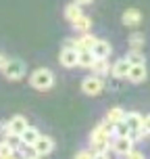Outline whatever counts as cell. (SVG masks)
<instances>
[{
    "instance_id": "obj_25",
    "label": "cell",
    "mask_w": 150,
    "mask_h": 159,
    "mask_svg": "<svg viewBox=\"0 0 150 159\" xmlns=\"http://www.w3.org/2000/svg\"><path fill=\"white\" fill-rule=\"evenodd\" d=\"M123 159H146V155H144L142 151H138V149H131Z\"/></svg>"
},
{
    "instance_id": "obj_18",
    "label": "cell",
    "mask_w": 150,
    "mask_h": 159,
    "mask_svg": "<svg viewBox=\"0 0 150 159\" xmlns=\"http://www.w3.org/2000/svg\"><path fill=\"white\" fill-rule=\"evenodd\" d=\"M92 69V73H96V75H109L111 73V63H109V59H96L94 65L90 67Z\"/></svg>"
},
{
    "instance_id": "obj_6",
    "label": "cell",
    "mask_w": 150,
    "mask_h": 159,
    "mask_svg": "<svg viewBox=\"0 0 150 159\" xmlns=\"http://www.w3.org/2000/svg\"><path fill=\"white\" fill-rule=\"evenodd\" d=\"M25 63L21 61V59H8L6 65L2 67V71H4V75H6L8 80H21L25 75Z\"/></svg>"
},
{
    "instance_id": "obj_3",
    "label": "cell",
    "mask_w": 150,
    "mask_h": 159,
    "mask_svg": "<svg viewBox=\"0 0 150 159\" xmlns=\"http://www.w3.org/2000/svg\"><path fill=\"white\" fill-rule=\"evenodd\" d=\"M123 121L127 124V128H129V134L134 136L135 140L138 138H142L144 134V115L138 111H125V117H123Z\"/></svg>"
},
{
    "instance_id": "obj_33",
    "label": "cell",
    "mask_w": 150,
    "mask_h": 159,
    "mask_svg": "<svg viewBox=\"0 0 150 159\" xmlns=\"http://www.w3.org/2000/svg\"><path fill=\"white\" fill-rule=\"evenodd\" d=\"M2 159H15V155H8V157H2Z\"/></svg>"
},
{
    "instance_id": "obj_20",
    "label": "cell",
    "mask_w": 150,
    "mask_h": 159,
    "mask_svg": "<svg viewBox=\"0 0 150 159\" xmlns=\"http://www.w3.org/2000/svg\"><path fill=\"white\" fill-rule=\"evenodd\" d=\"M96 57L92 50H81L79 52V59H77V67H84V69H90L92 65H94Z\"/></svg>"
},
{
    "instance_id": "obj_16",
    "label": "cell",
    "mask_w": 150,
    "mask_h": 159,
    "mask_svg": "<svg viewBox=\"0 0 150 159\" xmlns=\"http://www.w3.org/2000/svg\"><path fill=\"white\" fill-rule=\"evenodd\" d=\"M123 117H125V109H123V107H111V109L106 111V115H104V121L111 124V126H115L117 121H123Z\"/></svg>"
},
{
    "instance_id": "obj_14",
    "label": "cell",
    "mask_w": 150,
    "mask_h": 159,
    "mask_svg": "<svg viewBox=\"0 0 150 159\" xmlns=\"http://www.w3.org/2000/svg\"><path fill=\"white\" fill-rule=\"evenodd\" d=\"M27 126H29V124H27V117H23V115H15V117L8 119V130H11V136H19Z\"/></svg>"
},
{
    "instance_id": "obj_17",
    "label": "cell",
    "mask_w": 150,
    "mask_h": 159,
    "mask_svg": "<svg viewBox=\"0 0 150 159\" xmlns=\"http://www.w3.org/2000/svg\"><path fill=\"white\" fill-rule=\"evenodd\" d=\"M71 25H73V30H75V32L86 34V32H90V30H92V17H88L86 13H84V15L77 17V19H75Z\"/></svg>"
},
{
    "instance_id": "obj_30",
    "label": "cell",
    "mask_w": 150,
    "mask_h": 159,
    "mask_svg": "<svg viewBox=\"0 0 150 159\" xmlns=\"http://www.w3.org/2000/svg\"><path fill=\"white\" fill-rule=\"evenodd\" d=\"M75 2H77V4H81V7H84V4H92V2H94V0H75Z\"/></svg>"
},
{
    "instance_id": "obj_11",
    "label": "cell",
    "mask_w": 150,
    "mask_h": 159,
    "mask_svg": "<svg viewBox=\"0 0 150 159\" xmlns=\"http://www.w3.org/2000/svg\"><path fill=\"white\" fill-rule=\"evenodd\" d=\"M146 78H148V69H146V63H142V65H131V67H129L127 80H129L131 84H142Z\"/></svg>"
},
{
    "instance_id": "obj_13",
    "label": "cell",
    "mask_w": 150,
    "mask_h": 159,
    "mask_svg": "<svg viewBox=\"0 0 150 159\" xmlns=\"http://www.w3.org/2000/svg\"><path fill=\"white\" fill-rule=\"evenodd\" d=\"M92 52L96 59H109L113 55V46L109 40H96V44L92 46Z\"/></svg>"
},
{
    "instance_id": "obj_24",
    "label": "cell",
    "mask_w": 150,
    "mask_h": 159,
    "mask_svg": "<svg viewBox=\"0 0 150 159\" xmlns=\"http://www.w3.org/2000/svg\"><path fill=\"white\" fill-rule=\"evenodd\" d=\"M127 134H129V128L125 121H117L113 126V136H127Z\"/></svg>"
},
{
    "instance_id": "obj_32",
    "label": "cell",
    "mask_w": 150,
    "mask_h": 159,
    "mask_svg": "<svg viewBox=\"0 0 150 159\" xmlns=\"http://www.w3.org/2000/svg\"><path fill=\"white\" fill-rule=\"evenodd\" d=\"M25 159H42V157H40V155H36V153H33V155H29V157H25Z\"/></svg>"
},
{
    "instance_id": "obj_29",
    "label": "cell",
    "mask_w": 150,
    "mask_h": 159,
    "mask_svg": "<svg viewBox=\"0 0 150 159\" xmlns=\"http://www.w3.org/2000/svg\"><path fill=\"white\" fill-rule=\"evenodd\" d=\"M94 159H111V157L106 151H102V153H94Z\"/></svg>"
},
{
    "instance_id": "obj_2",
    "label": "cell",
    "mask_w": 150,
    "mask_h": 159,
    "mask_svg": "<svg viewBox=\"0 0 150 159\" xmlns=\"http://www.w3.org/2000/svg\"><path fill=\"white\" fill-rule=\"evenodd\" d=\"M29 84L36 90L46 92V90H50V88L54 86V73L50 71V69H46V67H40V69H36L29 75Z\"/></svg>"
},
{
    "instance_id": "obj_27",
    "label": "cell",
    "mask_w": 150,
    "mask_h": 159,
    "mask_svg": "<svg viewBox=\"0 0 150 159\" xmlns=\"http://www.w3.org/2000/svg\"><path fill=\"white\" fill-rule=\"evenodd\" d=\"M0 136H11V130H8V121H0Z\"/></svg>"
},
{
    "instance_id": "obj_7",
    "label": "cell",
    "mask_w": 150,
    "mask_h": 159,
    "mask_svg": "<svg viewBox=\"0 0 150 159\" xmlns=\"http://www.w3.org/2000/svg\"><path fill=\"white\" fill-rule=\"evenodd\" d=\"M77 59H79V50H75V48L69 46V44H65L63 50L58 52V61H61V65L67 67V69L77 67Z\"/></svg>"
},
{
    "instance_id": "obj_15",
    "label": "cell",
    "mask_w": 150,
    "mask_h": 159,
    "mask_svg": "<svg viewBox=\"0 0 150 159\" xmlns=\"http://www.w3.org/2000/svg\"><path fill=\"white\" fill-rule=\"evenodd\" d=\"M38 136H40V130H38V128L27 126V128L23 130V132L19 134V140H21V143H23L25 147H32V144L36 143V140H38Z\"/></svg>"
},
{
    "instance_id": "obj_22",
    "label": "cell",
    "mask_w": 150,
    "mask_h": 159,
    "mask_svg": "<svg viewBox=\"0 0 150 159\" xmlns=\"http://www.w3.org/2000/svg\"><path fill=\"white\" fill-rule=\"evenodd\" d=\"M144 44H146V38H144V34L140 32H134L129 36V48H135V50H142Z\"/></svg>"
},
{
    "instance_id": "obj_26",
    "label": "cell",
    "mask_w": 150,
    "mask_h": 159,
    "mask_svg": "<svg viewBox=\"0 0 150 159\" xmlns=\"http://www.w3.org/2000/svg\"><path fill=\"white\" fill-rule=\"evenodd\" d=\"M75 159H94V153L88 151V149H81V151L75 153Z\"/></svg>"
},
{
    "instance_id": "obj_8",
    "label": "cell",
    "mask_w": 150,
    "mask_h": 159,
    "mask_svg": "<svg viewBox=\"0 0 150 159\" xmlns=\"http://www.w3.org/2000/svg\"><path fill=\"white\" fill-rule=\"evenodd\" d=\"M32 149L36 155H40V157H46V155H50V153L54 151V140L50 138V136L46 134H40L38 140L32 144Z\"/></svg>"
},
{
    "instance_id": "obj_21",
    "label": "cell",
    "mask_w": 150,
    "mask_h": 159,
    "mask_svg": "<svg viewBox=\"0 0 150 159\" xmlns=\"http://www.w3.org/2000/svg\"><path fill=\"white\" fill-rule=\"evenodd\" d=\"M125 59L129 61V65H142V63H146V55H144L142 50H135V48H129V52H127Z\"/></svg>"
},
{
    "instance_id": "obj_19",
    "label": "cell",
    "mask_w": 150,
    "mask_h": 159,
    "mask_svg": "<svg viewBox=\"0 0 150 159\" xmlns=\"http://www.w3.org/2000/svg\"><path fill=\"white\" fill-rule=\"evenodd\" d=\"M81 15H84V11H81V4H77V2H71V4L65 7V19H67L69 23H73V21Z\"/></svg>"
},
{
    "instance_id": "obj_31",
    "label": "cell",
    "mask_w": 150,
    "mask_h": 159,
    "mask_svg": "<svg viewBox=\"0 0 150 159\" xmlns=\"http://www.w3.org/2000/svg\"><path fill=\"white\" fill-rule=\"evenodd\" d=\"M6 61H8V59H4V57L0 55V69H2V67H4V65H6Z\"/></svg>"
},
{
    "instance_id": "obj_9",
    "label": "cell",
    "mask_w": 150,
    "mask_h": 159,
    "mask_svg": "<svg viewBox=\"0 0 150 159\" xmlns=\"http://www.w3.org/2000/svg\"><path fill=\"white\" fill-rule=\"evenodd\" d=\"M96 40H98V38H96L94 34L86 32V34H81L79 38L67 40V44H69V46H73L75 50H79V52H81V50H92V46L96 44Z\"/></svg>"
},
{
    "instance_id": "obj_1",
    "label": "cell",
    "mask_w": 150,
    "mask_h": 159,
    "mask_svg": "<svg viewBox=\"0 0 150 159\" xmlns=\"http://www.w3.org/2000/svg\"><path fill=\"white\" fill-rule=\"evenodd\" d=\"M111 140H113V126L106 124V121L98 124V126L92 130V134H90V144H92L94 153L109 151V149H111Z\"/></svg>"
},
{
    "instance_id": "obj_12",
    "label": "cell",
    "mask_w": 150,
    "mask_h": 159,
    "mask_svg": "<svg viewBox=\"0 0 150 159\" xmlns=\"http://www.w3.org/2000/svg\"><path fill=\"white\" fill-rule=\"evenodd\" d=\"M121 21H123V25H127V27H135V25L142 23V11H140V8H125Z\"/></svg>"
},
{
    "instance_id": "obj_4",
    "label": "cell",
    "mask_w": 150,
    "mask_h": 159,
    "mask_svg": "<svg viewBox=\"0 0 150 159\" xmlns=\"http://www.w3.org/2000/svg\"><path fill=\"white\" fill-rule=\"evenodd\" d=\"M104 80L100 78V75H96V73H92V75H88V78L81 80V92L88 96H96V94H100L104 90Z\"/></svg>"
},
{
    "instance_id": "obj_28",
    "label": "cell",
    "mask_w": 150,
    "mask_h": 159,
    "mask_svg": "<svg viewBox=\"0 0 150 159\" xmlns=\"http://www.w3.org/2000/svg\"><path fill=\"white\" fill-rule=\"evenodd\" d=\"M144 134L150 136V113H148V115H144Z\"/></svg>"
},
{
    "instance_id": "obj_10",
    "label": "cell",
    "mask_w": 150,
    "mask_h": 159,
    "mask_svg": "<svg viewBox=\"0 0 150 159\" xmlns=\"http://www.w3.org/2000/svg\"><path fill=\"white\" fill-rule=\"evenodd\" d=\"M129 67H131V65H129V61H127L125 57H123V59H117V61L111 65V75L115 80H123V78H127Z\"/></svg>"
},
{
    "instance_id": "obj_5",
    "label": "cell",
    "mask_w": 150,
    "mask_h": 159,
    "mask_svg": "<svg viewBox=\"0 0 150 159\" xmlns=\"http://www.w3.org/2000/svg\"><path fill=\"white\" fill-rule=\"evenodd\" d=\"M134 144H135V138H134L131 134H127V136H113V140H111V151L117 153L119 157H125L127 153L134 149Z\"/></svg>"
},
{
    "instance_id": "obj_23",
    "label": "cell",
    "mask_w": 150,
    "mask_h": 159,
    "mask_svg": "<svg viewBox=\"0 0 150 159\" xmlns=\"http://www.w3.org/2000/svg\"><path fill=\"white\" fill-rule=\"evenodd\" d=\"M15 144L13 143H8V140H2L0 143V159L2 157H8V155H15Z\"/></svg>"
}]
</instances>
